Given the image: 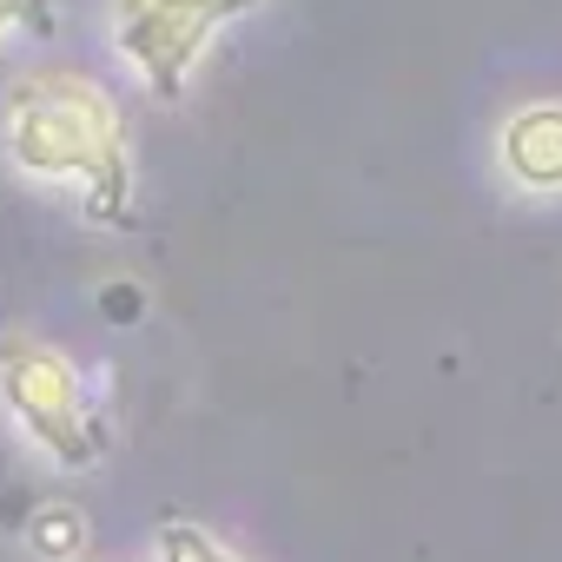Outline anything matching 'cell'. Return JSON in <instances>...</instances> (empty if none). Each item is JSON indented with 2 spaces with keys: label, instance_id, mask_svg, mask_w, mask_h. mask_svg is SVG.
I'll return each instance as SVG.
<instances>
[{
  "label": "cell",
  "instance_id": "cell-1",
  "mask_svg": "<svg viewBox=\"0 0 562 562\" xmlns=\"http://www.w3.org/2000/svg\"><path fill=\"white\" fill-rule=\"evenodd\" d=\"M8 153L34 179H80L87 212L106 225L133 218V159L120 133V106L100 80L41 67L8 87Z\"/></svg>",
  "mask_w": 562,
  "mask_h": 562
},
{
  "label": "cell",
  "instance_id": "cell-2",
  "mask_svg": "<svg viewBox=\"0 0 562 562\" xmlns=\"http://www.w3.org/2000/svg\"><path fill=\"white\" fill-rule=\"evenodd\" d=\"M0 397H8L14 424L60 463V470H87L106 450L100 417L87 411V384L80 371L41 345V338H8L0 345Z\"/></svg>",
  "mask_w": 562,
  "mask_h": 562
},
{
  "label": "cell",
  "instance_id": "cell-3",
  "mask_svg": "<svg viewBox=\"0 0 562 562\" xmlns=\"http://www.w3.org/2000/svg\"><path fill=\"white\" fill-rule=\"evenodd\" d=\"M265 8V0H113V41L133 60V74L153 87V100H186V80L205 54V41Z\"/></svg>",
  "mask_w": 562,
  "mask_h": 562
},
{
  "label": "cell",
  "instance_id": "cell-4",
  "mask_svg": "<svg viewBox=\"0 0 562 562\" xmlns=\"http://www.w3.org/2000/svg\"><path fill=\"white\" fill-rule=\"evenodd\" d=\"M496 153H503V172L522 192H562V106L542 100V106L509 113Z\"/></svg>",
  "mask_w": 562,
  "mask_h": 562
},
{
  "label": "cell",
  "instance_id": "cell-5",
  "mask_svg": "<svg viewBox=\"0 0 562 562\" xmlns=\"http://www.w3.org/2000/svg\"><path fill=\"white\" fill-rule=\"evenodd\" d=\"M27 542L41 562H80L87 555V516L74 503H41V509H27Z\"/></svg>",
  "mask_w": 562,
  "mask_h": 562
},
{
  "label": "cell",
  "instance_id": "cell-6",
  "mask_svg": "<svg viewBox=\"0 0 562 562\" xmlns=\"http://www.w3.org/2000/svg\"><path fill=\"white\" fill-rule=\"evenodd\" d=\"M159 562H245V555H232L212 529H199V522H159Z\"/></svg>",
  "mask_w": 562,
  "mask_h": 562
},
{
  "label": "cell",
  "instance_id": "cell-7",
  "mask_svg": "<svg viewBox=\"0 0 562 562\" xmlns=\"http://www.w3.org/2000/svg\"><path fill=\"white\" fill-rule=\"evenodd\" d=\"M47 8L54 0H0V41H8L14 27H47Z\"/></svg>",
  "mask_w": 562,
  "mask_h": 562
},
{
  "label": "cell",
  "instance_id": "cell-8",
  "mask_svg": "<svg viewBox=\"0 0 562 562\" xmlns=\"http://www.w3.org/2000/svg\"><path fill=\"white\" fill-rule=\"evenodd\" d=\"M100 312H106L113 325H133V318L146 312V299H139V285H106V292H100Z\"/></svg>",
  "mask_w": 562,
  "mask_h": 562
}]
</instances>
